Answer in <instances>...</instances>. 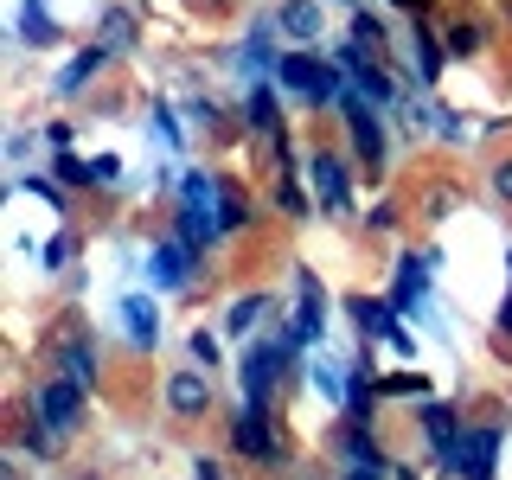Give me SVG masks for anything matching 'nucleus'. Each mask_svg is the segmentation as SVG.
Returning a JSON list of instances; mask_svg holds the SVG:
<instances>
[{
	"label": "nucleus",
	"instance_id": "nucleus-1",
	"mask_svg": "<svg viewBox=\"0 0 512 480\" xmlns=\"http://www.w3.org/2000/svg\"><path fill=\"white\" fill-rule=\"evenodd\" d=\"M276 84L288 96H301V103H333V96H346V71H340V64H320L308 52H288L276 64Z\"/></svg>",
	"mask_w": 512,
	"mask_h": 480
},
{
	"label": "nucleus",
	"instance_id": "nucleus-2",
	"mask_svg": "<svg viewBox=\"0 0 512 480\" xmlns=\"http://www.w3.org/2000/svg\"><path fill=\"white\" fill-rule=\"evenodd\" d=\"M180 192H186V205H192V212H205V218H212L224 237H231V231H244V218H250V212H244V199H237V192L224 186L218 173H186V186H180Z\"/></svg>",
	"mask_w": 512,
	"mask_h": 480
},
{
	"label": "nucleus",
	"instance_id": "nucleus-3",
	"mask_svg": "<svg viewBox=\"0 0 512 480\" xmlns=\"http://www.w3.org/2000/svg\"><path fill=\"white\" fill-rule=\"evenodd\" d=\"M500 429H461L455 448L442 455V468L448 474H461V480H493V461H500Z\"/></svg>",
	"mask_w": 512,
	"mask_h": 480
},
{
	"label": "nucleus",
	"instance_id": "nucleus-4",
	"mask_svg": "<svg viewBox=\"0 0 512 480\" xmlns=\"http://www.w3.org/2000/svg\"><path fill=\"white\" fill-rule=\"evenodd\" d=\"M288 359H295V346H288V340H263V346L244 352V372H237V378H244V404H263V397L276 391V378H282Z\"/></svg>",
	"mask_w": 512,
	"mask_h": 480
},
{
	"label": "nucleus",
	"instance_id": "nucleus-5",
	"mask_svg": "<svg viewBox=\"0 0 512 480\" xmlns=\"http://www.w3.org/2000/svg\"><path fill=\"white\" fill-rule=\"evenodd\" d=\"M231 448H237V455H250V461H282V436H276V423H269L263 404H244V410H237Z\"/></svg>",
	"mask_w": 512,
	"mask_h": 480
},
{
	"label": "nucleus",
	"instance_id": "nucleus-6",
	"mask_svg": "<svg viewBox=\"0 0 512 480\" xmlns=\"http://www.w3.org/2000/svg\"><path fill=\"white\" fill-rule=\"evenodd\" d=\"M352 320H359L365 340H391L397 352H410V333H404V314L391 301H372V295H352Z\"/></svg>",
	"mask_w": 512,
	"mask_h": 480
},
{
	"label": "nucleus",
	"instance_id": "nucleus-7",
	"mask_svg": "<svg viewBox=\"0 0 512 480\" xmlns=\"http://www.w3.org/2000/svg\"><path fill=\"white\" fill-rule=\"evenodd\" d=\"M32 410H39L45 429H77V410H84V391H77L71 378H52L39 384V397H32Z\"/></svg>",
	"mask_w": 512,
	"mask_h": 480
},
{
	"label": "nucleus",
	"instance_id": "nucleus-8",
	"mask_svg": "<svg viewBox=\"0 0 512 480\" xmlns=\"http://www.w3.org/2000/svg\"><path fill=\"white\" fill-rule=\"evenodd\" d=\"M346 135L365 154V167L384 160V128H378V103H359V90H346Z\"/></svg>",
	"mask_w": 512,
	"mask_h": 480
},
{
	"label": "nucleus",
	"instance_id": "nucleus-9",
	"mask_svg": "<svg viewBox=\"0 0 512 480\" xmlns=\"http://www.w3.org/2000/svg\"><path fill=\"white\" fill-rule=\"evenodd\" d=\"M429 263H436V256H397V276H391V308L397 314H416L429 301Z\"/></svg>",
	"mask_w": 512,
	"mask_h": 480
},
{
	"label": "nucleus",
	"instance_id": "nucleus-10",
	"mask_svg": "<svg viewBox=\"0 0 512 480\" xmlns=\"http://www.w3.org/2000/svg\"><path fill=\"white\" fill-rule=\"evenodd\" d=\"M148 269H154V282H160V288H186V282H192V269H199V250H192L186 237H167V244H154Z\"/></svg>",
	"mask_w": 512,
	"mask_h": 480
},
{
	"label": "nucleus",
	"instance_id": "nucleus-11",
	"mask_svg": "<svg viewBox=\"0 0 512 480\" xmlns=\"http://www.w3.org/2000/svg\"><path fill=\"white\" fill-rule=\"evenodd\" d=\"M333 64H340V71H346V84L359 90L365 103H391V77H384L372 58H359V45H346V52L333 58Z\"/></svg>",
	"mask_w": 512,
	"mask_h": 480
},
{
	"label": "nucleus",
	"instance_id": "nucleus-12",
	"mask_svg": "<svg viewBox=\"0 0 512 480\" xmlns=\"http://www.w3.org/2000/svg\"><path fill=\"white\" fill-rule=\"evenodd\" d=\"M320 333H327V327H320V282L301 276V308H295V320H288L282 340L288 346H320Z\"/></svg>",
	"mask_w": 512,
	"mask_h": 480
},
{
	"label": "nucleus",
	"instance_id": "nucleus-13",
	"mask_svg": "<svg viewBox=\"0 0 512 480\" xmlns=\"http://www.w3.org/2000/svg\"><path fill=\"white\" fill-rule=\"evenodd\" d=\"M167 410H173V416H205V410H212V378L173 372V378H167Z\"/></svg>",
	"mask_w": 512,
	"mask_h": 480
},
{
	"label": "nucleus",
	"instance_id": "nucleus-14",
	"mask_svg": "<svg viewBox=\"0 0 512 480\" xmlns=\"http://www.w3.org/2000/svg\"><path fill=\"white\" fill-rule=\"evenodd\" d=\"M314 192H320V205H327V212H346V205H352L346 160H333V154H314Z\"/></svg>",
	"mask_w": 512,
	"mask_h": 480
},
{
	"label": "nucleus",
	"instance_id": "nucleus-15",
	"mask_svg": "<svg viewBox=\"0 0 512 480\" xmlns=\"http://www.w3.org/2000/svg\"><path fill=\"white\" fill-rule=\"evenodd\" d=\"M237 64H244V77H250V84H256V77H276V20H263V26H256L250 32V39H244V58H237Z\"/></svg>",
	"mask_w": 512,
	"mask_h": 480
},
{
	"label": "nucleus",
	"instance_id": "nucleus-16",
	"mask_svg": "<svg viewBox=\"0 0 512 480\" xmlns=\"http://www.w3.org/2000/svg\"><path fill=\"white\" fill-rule=\"evenodd\" d=\"M122 327H128V340H135V346H160V308H154V301L148 295H122Z\"/></svg>",
	"mask_w": 512,
	"mask_h": 480
},
{
	"label": "nucleus",
	"instance_id": "nucleus-17",
	"mask_svg": "<svg viewBox=\"0 0 512 480\" xmlns=\"http://www.w3.org/2000/svg\"><path fill=\"white\" fill-rule=\"evenodd\" d=\"M276 32H288V39H320V0H282Z\"/></svg>",
	"mask_w": 512,
	"mask_h": 480
},
{
	"label": "nucleus",
	"instance_id": "nucleus-18",
	"mask_svg": "<svg viewBox=\"0 0 512 480\" xmlns=\"http://www.w3.org/2000/svg\"><path fill=\"white\" fill-rule=\"evenodd\" d=\"M103 64H109V45H90V52H77L71 64H64V77H58V96H77L96 71H103Z\"/></svg>",
	"mask_w": 512,
	"mask_h": 480
},
{
	"label": "nucleus",
	"instance_id": "nucleus-19",
	"mask_svg": "<svg viewBox=\"0 0 512 480\" xmlns=\"http://www.w3.org/2000/svg\"><path fill=\"white\" fill-rule=\"evenodd\" d=\"M423 436H429V448H436V455H448V448H455V436H461V429H455V410H448V404H429V410H423Z\"/></svg>",
	"mask_w": 512,
	"mask_h": 480
},
{
	"label": "nucleus",
	"instance_id": "nucleus-20",
	"mask_svg": "<svg viewBox=\"0 0 512 480\" xmlns=\"http://www.w3.org/2000/svg\"><path fill=\"white\" fill-rule=\"evenodd\" d=\"M250 128L282 148V116H276V96H269V90H250Z\"/></svg>",
	"mask_w": 512,
	"mask_h": 480
},
{
	"label": "nucleus",
	"instance_id": "nucleus-21",
	"mask_svg": "<svg viewBox=\"0 0 512 480\" xmlns=\"http://www.w3.org/2000/svg\"><path fill=\"white\" fill-rule=\"evenodd\" d=\"M346 461L352 468H384V455H378V442H372V429H346Z\"/></svg>",
	"mask_w": 512,
	"mask_h": 480
},
{
	"label": "nucleus",
	"instance_id": "nucleus-22",
	"mask_svg": "<svg viewBox=\"0 0 512 480\" xmlns=\"http://www.w3.org/2000/svg\"><path fill=\"white\" fill-rule=\"evenodd\" d=\"M269 314V301L263 295H244V301H231V314H224V327L231 333H256V320Z\"/></svg>",
	"mask_w": 512,
	"mask_h": 480
},
{
	"label": "nucleus",
	"instance_id": "nucleus-23",
	"mask_svg": "<svg viewBox=\"0 0 512 480\" xmlns=\"http://www.w3.org/2000/svg\"><path fill=\"white\" fill-rule=\"evenodd\" d=\"M308 378H314V391H320V397H346V391H352V384H346L352 372H340L333 359H314V365H308Z\"/></svg>",
	"mask_w": 512,
	"mask_h": 480
},
{
	"label": "nucleus",
	"instance_id": "nucleus-24",
	"mask_svg": "<svg viewBox=\"0 0 512 480\" xmlns=\"http://www.w3.org/2000/svg\"><path fill=\"white\" fill-rule=\"evenodd\" d=\"M180 237H186V244H192V250H199V244H218V237H224V231H218V224H212V218H205V212H192V205H186V212H180Z\"/></svg>",
	"mask_w": 512,
	"mask_h": 480
},
{
	"label": "nucleus",
	"instance_id": "nucleus-25",
	"mask_svg": "<svg viewBox=\"0 0 512 480\" xmlns=\"http://www.w3.org/2000/svg\"><path fill=\"white\" fill-rule=\"evenodd\" d=\"M64 378L84 391V384L96 378V365H90V346H64Z\"/></svg>",
	"mask_w": 512,
	"mask_h": 480
},
{
	"label": "nucleus",
	"instance_id": "nucleus-26",
	"mask_svg": "<svg viewBox=\"0 0 512 480\" xmlns=\"http://www.w3.org/2000/svg\"><path fill=\"white\" fill-rule=\"evenodd\" d=\"M416 64H423V71H416L423 84H429V77H442V52H436V39H429L423 26H416Z\"/></svg>",
	"mask_w": 512,
	"mask_h": 480
},
{
	"label": "nucleus",
	"instance_id": "nucleus-27",
	"mask_svg": "<svg viewBox=\"0 0 512 480\" xmlns=\"http://www.w3.org/2000/svg\"><path fill=\"white\" fill-rule=\"evenodd\" d=\"M20 13H26V20H20L26 39H52V32H58V20H45V13H39V0H20Z\"/></svg>",
	"mask_w": 512,
	"mask_h": 480
},
{
	"label": "nucleus",
	"instance_id": "nucleus-28",
	"mask_svg": "<svg viewBox=\"0 0 512 480\" xmlns=\"http://www.w3.org/2000/svg\"><path fill=\"white\" fill-rule=\"evenodd\" d=\"M116 180H122V160L116 154H96L90 160V186H116Z\"/></svg>",
	"mask_w": 512,
	"mask_h": 480
},
{
	"label": "nucleus",
	"instance_id": "nucleus-29",
	"mask_svg": "<svg viewBox=\"0 0 512 480\" xmlns=\"http://www.w3.org/2000/svg\"><path fill=\"white\" fill-rule=\"evenodd\" d=\"M58 186H90V167L77 154H58Z\"/></svg>",
	"mask_w": 512,
	"mask_h": 480
},
{
	"label": "nucleus",
	"instance_id": "nucleus-30",
	"mask_svg": "<svg viewBox=\"0 0 512 480\" xmlns=\"http://www.w3.org/2000/svg\"><path fill=\"white\" fill-rule=\"evenodd\" d=\"M378 391H391V397H423V391H429V384H423V378H416V372H397V378H384V384H378Z\"/></svg>",
	"mask_w": 512,
	"mask_h": 480
},
{
	"label": "nucleus",
	"instance_id": "nucleus-31",
	"mask_svg": "<svg viewBox=\"0 0 512 480\" xmlns=\"http://www.w3.org/2000/svg\"><path fill=\"white\" fill-rule=\"evenodd\" d=\"M352 39H365V45H378V39H384V26L372 20V13H359V20H352Z\"/></svg>",
	"mask_w": 512,
	"mask_h": 480
},
{
	"label": "nucleus",
	"instance_id": "nucleus-32",
	"mask_svg": "<svg viewBox=\"0 0 512 480\" xmlns=\"http://www.w3.org/2000/svg\"><path fill=\"white\" fill-rule=\"evenodd\" d=\"M71 263V237H52V244H45V269H64Z\"/></svg>",
	"mask_w": 512,
	"mask_h": 480
},
{
	"label": "nucleus",
	"instance_id": "nucleus-33",
	"mask_svg": "<svg viewBox=\"0 0 512 480\" xmlns=\"http://www.w3.org/2000/svg\"><path fill=\"white\" fill-rule=\"evenodd\" d=\"M448 45H455V52H474V45H480V26H455V32H448Z\"/></svg>",
	"mask_w": 512,
	"mask_h": 480
},
{
	"label": "nucleus",
	"instance_id": "nucleus-34",
	"mask_svg": "<svg viewBox=\"0 0 512 480\" xmlns=\"http://www.w3.org/2000/svg\"><path fill=\"white\" fill-rule=\"evenodd\" d=\"M493 192L512 205V160H500V167H493Z\"/></svg>",
	"mask_w": 512,
	"mask_h": 480
},
{
	"label": "nucleus",
	"instance_id": "nucleus-35",
	"mask_svg": "<svg viewBox=\"0 0 512 480\" xmlns=\"http://www.w3.org/2000/svg\"><path fill=\"white\" fill-rule=\"evenodd\" d=\"M26 192H39V199H52V212H64V186H45V180H26Z\"/></svg>",
	"mask_w": 512,
	"mask_h": 480
},
{
	"label": "nucleus",
	"instance_id": "nucleus-36",
	"mask_svg": "<svg viewBox=\"0 0 512 480\" xmlns=\"http://www.w3.org/2000/svg\"><path fill=\"white\" fill-rule=\"evenodd\" d=\"M192 359H205V372H212V359H218V346L205 340V333H192Z\"/></svg>",
	"mask_w": 512,
	"mask_h": 480
},
{
	"label": "nucleus",
	"instance_id": "nucleus-37",
	"mask_svg": "<svg viewBox=\"0 0 512 480\" xmlns=\"http://www.w3.org/2000/svg\"><path fill=\"white\" fill-rule=\"evenodd\" d=\"M340 480H378V468H346Z\"/></svg>",
	"mask_w": 512,
	"mask_h": 480
},
{
	"label": "nucleus",
	"instance_id": "nucleus-38",
	"mask_svg": "<svg viewBox=\"0 0 512 480\" xmlns=\"http://www.w3.org/2000/svg\"><path fill=\"white\" fill-rule=\"evenodd\" d=\"M199 480H224V474H218V461H199Z\"/></svg>",
	"mask_w": 512,
	"mask_h": 480
},
{
	"label": "nucleus",
	"instance_id": "nucleus-39",
	"mask_svg": "<svg viewBox=\"0 0 512 480\" xmlns=\"http://www.w3.org/2000/svg\"><path fill=\"white\" fill-rule=\"evenodd\" d=\"M500 327H506V333H512V295H506V308H500Z\"/></svg>",
	"mask_w": 512,
	"mask_h": 480
},
{
	"label": "nucleus",
	"instance_id": "nucleus-40",
	"mask_svg": "<svg viewBox=\"0 0 512 480\" xmlns=\"http://www.w3.org/2000/svg\"><path fill=\"white\" fill-rule=\"evenodd\" d=\"M404 7H410V0H404Z\"/></svg>",
	"mask_w": 512,
	"mask_h": 480
}]
</instances>
